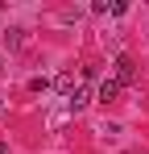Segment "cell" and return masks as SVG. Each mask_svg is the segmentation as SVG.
I'll use <instances>...</instances> for the list:
<instances>
[{"instance_id":"8","label":"cell","mask_w":149,"mask_h":154,"mask_svg":"<svg viewBox=\"0 0 149 154\" xmlns=\"http://www.w3.org/2000/svg\"><path fill=\"white\" fill-rule=\"evenodd\" d=\"M0 108H4V104H0Z\"/></svg>"},{"instance_id":"2","label":"cell","mask_w":149,"mask_h":154,"mask_svg":"<svg viewBox=\"0 0 149 154\" xmlns=\"http://www.w3.org/2000/svg\"><path fill=\"white\" fill-rule=\"evenodd\" d=\"M54 88H58V92H62V96L71 100V96H74V75H71V71H62V75H54Z\"/></svg>"},{"instance_id":"7","label":"cell","mask_w":149,"mask_h":154,"mask_svg":"<svg viewBox=\"0 0 149 154\" xmlns=\"http://www.w3.org/2000/svg\"><path fill=\"white\" fill-rule=\"evenodd\" d=\"M0 154H8V146H4V142H0Z\"/></svg>"},{"instance_id":"5","label":"cell","mask_w":149,"mask_h":154,"mask_svg":"<svg viewBox=\"0 0 149 154\" xmlns=\"http://www.w3.org/2000/svg\"><path fill=\"white\" fill-rule=\"evenodd\" d=\"M83 104H91V92H87V88H74V96H71V108H83Z\"/></svg>"},{"instance_id":"3","label":"cell","mask_w":149,"mask_h":154,"mask_svg":"<svg viewBox=\"0 0 149 154\" xmlns=\"http://www.w3.org/2000/svg\"><path fill=\"white\" fill-rule=\"evenodd\" d=\"M116 96H120V83H116V79H104V83H99V100L108 104V100H116Z\"/></svg>"},{"instance_id":"4","label":"cell","mask_w":149,"mask_h":154,"mask_svg":"<svg viewBox=\"0 0 149 154\" xmlns=\"http://www.w3.org/2000/svg\"><path fill=\"white\" fill-rule=\"evenodd\" d=\"M4 42H8V50L25 46V29H8V33H4Z\"/></svg>"},{"instance_id":"6","label":"cell","mask_w":149,"mask_h":154,"mask_svg":"<svg viewBox=\"0 0 149 154\" xmlns=\"http://www.w3.org/2000/svg\"><path fill=\"white\" fill-rule=\"evenodd\" d=\"M46 88H50V79H42V75H37V79H29V92H46Z\"/></svg>"},{"instance_id":"1","label":"cell","mask_w":149,"mask_h":154,"mask_svg":"<svg viewBox=\"0 0 149 154\" xmlns=\"http://www.w3.org/2000/svg\"><path fill=\"white\" fill-rule=\"evenodd\" d=\"M133 79H137V67H133V58H116V83H120V88H128V83H133Z\"/></svg>"}]
</instances>
